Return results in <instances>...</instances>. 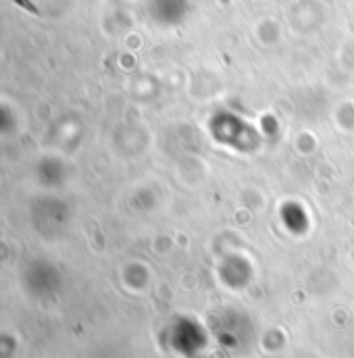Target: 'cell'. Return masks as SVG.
<instances>
[{
	"label": "cell",
	"instance_id": "1",
	"mask_svg": "<svg viewBox=\"0 0 354 358\" xmlns=\"http://www.w3.org/2000/svg\"><path fill=\"white\" fill-rule=\"evenodd\" d=\"M17 6H21V8H25V10H29V13H34V15H38V8H36V4L31 2V0H13Z\"/></svg>",
	"mask_w": 354,
	"mask_h": 358
}]
</instances>
